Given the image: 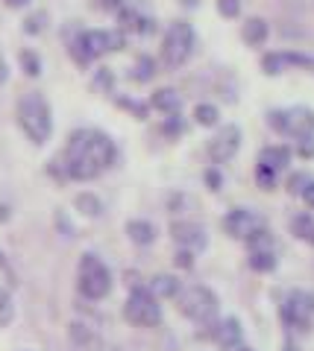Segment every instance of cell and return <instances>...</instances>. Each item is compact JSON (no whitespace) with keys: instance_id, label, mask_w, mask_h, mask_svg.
<instances>
[{"instance_id":"1","label":"cell","mask_w":314,"mask_h":351,"mask_svg":"<svg viewBox=\"0 0 314 351\" xmlns=\"http://www.w3.org/2000/svg\"><path fill=\"white\" fill-rule=\"evenodd\" d=\"M112 161H115L112 138L97 129H77L68 141V149H65V173L80 182L100 176Z\"/></svg>"},{"instance_id":"2","label":"cell","mask_w":314,"mask_h":351,"mask_svg":"<svg viewBox=\"0 0 314 351\" xmlns=\"http://www.w3.org/2000/svg\"><path fill=\"white\" fill-rule=\"evenodd\" d=\"M18 123L24 129V135L32 144H45L53 132V120H50V106L41 94L30 91L18 100Z\"/></svg>"},{"instance_id":"3","label":"cell","mask_w":314,"mask_h":351,"mask_svg":"<svg viewBox=\"0 0 314 351\" xmlns=\"http://www.w3.org/2000/svg\"><path fill=\"white\" fill-rule=\"evenodd\" d=\"M112 290V272L109 267L91 255V252H85V255L80 258V293L85 295V299H91V302H100L106 299Z\"/></svg>"},{"instance_id":"4","label":"cell","mask_w":314,"mask_h":351,"mask_svg":"<svg viewBox=\"0 0 314 351\" xmlns=\"http://www.w3.org/2000/svg\"><path fill=\"white\" fill-rule=\"evenodd\" d=\"M124 47V36L121 32H106V29H89L80 32V38L71 44V56L80 64H89L91 59L103 56L109 50H121Z\"/></svg>"},{"instance_id":"5","label":"cell","mask_w":314,"mask_h":351,"mask_svg":"<svg viewBox=\"0 0 314 351\" xmlns=\"http://www.w3.org/2000/svg\"><path fill=\"white\" fill-rule=\"evenodd\" d=\"M194 50V29L188 21H173L165 32V44H161V62L168 68H182Z\"/></svg>"},{"instance_id":"6","label":"cell","mask_w":314,"mask_h":351,"mask_svg":"<svg viewBox=\"0 0 314 351\" xmlns=\"http://www.w3.org/2000/svg\"><path fill=\"white\" fill-rule=\"evenodd\" d=\"M177 304L191 322H212L214 313H218V299H214V293L209 287H203V284L186 287L177 295Z\"/></svg>"},{"instance_id":"7","label":"cell","mask_w":314,"mask_h":351,"mask_svg":"<svg viewBox=\"0 0 314 351\" xmlns=\"http://www.w3.org/2000/svg\"><path fill=\"white\" fill-rule=\"evenodd\" d=\"M124 316H126V322H133L138 328H153L161 322V307L156 304V295L150 290L135 287L124 304Z\"/></svg>"},{"instance_id":"8","label":"cell","mask_w":314,"mask_h":351,"mask_svg":"<svg viewBox=\"0 0 314 351\" xmlns=\"http://www.w3.org/2000/svg\"><path fill=\"white\" fill-rule=\"evenodd\" d=\"M270 126L291 138H311L314 135V112L311 108H288V112H270Z\"/></svg>"},{"instance_id":"9","label":"cell","mask_w":314,"mask_h":351,"mask_svg":"<svg viewBox=\"0 0 314 351\" xmlns=\"http://www.w3.org/2000/svg\"><path fill=\"white\" fill-rule=\"evenodd\" d=\"M223 228H226V234H232L238 240H247V243H250L253 237L267 232L265 217L250 211V208H235V211H229L223 219Z\"/></svg>"},{"instance_id":"10","label":"cell","mask_w":314,"mask_h":351,"mask_svg":"<svg viewBox=\"0 0 314 351\" xmlns=\"http://www.w3.org/2000/svg\"><path fill=\"white\" fill-rule=\"evenodd\" d=\"M282 319L294 328V331H309L314 319V299L306 293H291L288 302L282 304Z\"/></svg>"},{"instance_id":"11","label":"cell","mask_w":314,"mask_h":351,"mask_svg":"<svg viewBox=\"0 0 314 351\" xmlns=\"http://www.w3.org/2000/svg\"><path fill=\"white\" fill-rule=\"evenodd\" d=\"M238 147H241V129L223 126V129H218V135L209 141V156H212V161L223 164V161H229L235 156Z\"/></svg>"},{"instance_id":"12","label":"cell","mask_w":314,"mask_h":351,"mask_svg":"<svg viewBox=\"0 0 314 351\" xmlns=\"http://www.w3.org/2000/svg\"><path fill=\"white\" fill-rule=\"evenodd\" d=\"M170 234L186 252H200L205 246V228L197 223H173Z\"/></svg>"},{"instance_id":"13","label":"cell","mask_w":314,"mask_h":351,"mask_svg":"<svg viewBox=\"0 0 314 351\" xmlns=\"http://www.w3.org/2000/svg\"><path fill=\"white\" fill-rule=\"evenodd\" d=\"M285 64H300V68L314 71V56H302V53H270V56H265L262 68H265V73L273 76L282 71Z\"/></svg>"},{"instance_id":"14","label":"cell","mask_w":314,"mask_h":351,"mask_svg":"<svg viewBox=\"0 0 314 351\" xmlns=\"http://www.w3.org/2000/svg\"><path fill=\"white\" fill-rule=\"evenodd\" d=\"M71 343L77 351H103V339L97 337L94 328L82 325V322H74L71 325Z\"/></svg>"},{"instance_id":"15","label":"cell","mask_w":314,"mask_h":351,"mask_svg":"<svg viewBox=\"0 0 314 351\" xmlns=\"http://www.w3.org/2000/svg\"><path fill=\"white\" fill-rule=\"evenodd\" d=\"M214 339H218V346L226 351L241 348V325H238V319H223L218 325V331H214Z\"/></svg>"},{"instance_id":"16","label":"cell","mask_w":314,"mask_h":351,"mask_svg":"<svg viewBox=\"0 0 314 351\" xmlns=\"http://www.w3.org/2000/svg\"><path fill=\"white\" fill-rule=\"evenodd\" d=\"M288 161H291V149L288 147H265L262 152H258V164L267 167V170H273V173L288 167Z\"/></svg>"},{"instance_id":"17","label":"cell","mask_w":314,"mask_h":351,"mask_svg":"<svg viewBox=\"0 0 314 351\" xmlns=\"http://www.w3.org/2000/svg\"><path fill=\"white\" fill-rule=\"evenodd\" d=\"M126 234H129L133 243L147 246V243H153L156 228H153V223H147V219H129V223H126Z\"/></svg>"},{"instance_id":"18","label":"cell","mask_w":314,"mask_h":351,"mask_svg":"<svg viewBox=\"0 0 314 351\" xmlns=\"http://www.w3.org/2000/svg\"><path fill=\"white\" fill-rule=\"evenodd\" d=\"M241 36H244V41L247 44H265V38H267V21L265 18H247L244 21V27H241Z\"/></svg>"},{"instance_id":"19","label":"cell","mask_w":314,"mask_h":351,"mask_svg":"<svg viewBox=\"0 0 314 351\" xmlns=\"http://www.w3.org/2000/svg\"><path fill=\"white\" fill-rule=\"evenodd\" d=\"M150 293L156 295V299H170V295H179V281L173 276H156L150 281Z\"/></svg>"},{"instance_id":"20","label":"cell","mask_w":314,"mask_h":351,"mask_svg":"<svg viewBox=\"0 0 314 351\" xmlns=\"http://www.w3.org/2000/svg\"><path fill=\"white\" fill-rule=\"evenodd\" d=\"M153 106L161 108V112H168V114H170V112L177 114L179 106H182V100H179V94L173 91V88H161V91L153 94Z\"/></svg>"},{"instance_id":"21","label":"cell","mask_w":314,"mask_h":351,"mask_svg":"<svg viewBox=\"0 0 314 351\" xmlns=\"http://www.w3.org/2000/svg\"><path fill=\"white\" fill-rule=\"evenodd\" d=\"M250 267L258 269V272H270L276 267L273 249H250Z\"/></svg>"},{"instance_id":"22","label":"cell","mask_w":314,"mask_h":351,"mask_svg":"<svg viewBox=\"0 0 314 351\" xmlns=\"http://www.w3.org/2000/svg\"><path fill=\"white\" fill-rule=\"evenodd\" d=\"M291 228H294V234H297L300 240H306V243L314 246V219H311V214H300V217H294Z\"/></svg>"},{"instance_id":"23","label":"cell","mask_w":314,"mask_h":351,"mask_svg":"<svg viewBox=\"0 0 314 351\" xmlns=\"http://www.w3.org/2000/svg\"><path fill=\"white\" fill-rule=\"evenodd\" d=\"M121 24L129 29H138V32H153V21L135 15V12H121Z\"/></svg>"},{"instance_id":"24","label":"cell","mask_w":314,"mask_h":351,"mask_svg":"<svg viewBox=\"0 0 314 351\" xmlns=\"http://www.w3.org/2000/svg\"><path fill=\"white\" fill-rule=\"evenodd\" d=\"M12 316H15V304H12V299H9V293L0 287V328L12 322Z\"/></svg>"},{"instance_id":"25","label":"cell","mask_w":314,"mask_h":351,"mask_svg":"<svg viewBox=\"0 0 314 351\" xmlns=\"http://www.w3.org/2000/svg\"><path fill=\"white\" fill-rule=\"evenodd\" d=\"M194 117H197V123H203V126H214L218 123V108L214 106H197L194 108Z\"/></svg>"},{"instance_id":"26","label":"cell","mask_w":314,"mask_h":351,"mask_svg":"<svg viewBox=\"0 0 314 351\" xmlns=\"http://www.w3.org/2000/svg\"><path fill=\"white\" fill-rule=\"evenodd\" d=\"M77 208H82V211L89 214V217H97V214L103 211V205L97 202L91 193H80V196H77Z\"/></svg>"},{"instance_id":"27","label":"cell","mask_w":314,"mask_h":351,"mask_svg":"<svg viewBox=\"0 0 314 351\" xmlns=\"http://www.w3.org/2000/svg\"><path fill=\"white\" fill-rule=\"evenodd\" d=\"M135 80L138 82H147L150 80V76H153V59H150V56H142V59H138L135 62Z\"/></svg>"},{"instance_id":"28","label":"cell","mask_w":314,"mask_h":351,"mask_svg":"<svg viewBox=\"0 0 314 351\" xmlns=\"http://www.w3.org/2000/svg\"><path fill=\"white\" fill-rule=\"evenodd\" d=\"M21 64H24L27 76H38V73H41V62H38L36 53H30V50L21 53Z\"/></svg>"},{"instance_id":"29","label":"cell","mask_w":314,"mask_h":351,"mask_svg":"<svg viewBox=\"0 0 314 351\" xmlns=\"http://www.w3.org/2000/svg\"><path fill=\"white\" fill-rule=\"evenodd\" d=\"M218 12L223 18H235L241 12V0H218Z\"/></svg>"},{"instance_id":"30","label":"cell","mask_w":314,"mask_h":351,"mask_svg":"<svg viewBox=\"0 0 314 351\" xmlns=\"http://www.w3.org/2000/svg\"><path fill=\"white\" fill-rule=\"evenodd\" d=\"M24 29L30 32V36H36V32H41V29H45V12H36V15H30V18L24 21Z\"/></svg>"},{"instance_id":"31","label":"cell","mask_w":314,"mask_h":351,"mask_svg":"<svg viewBox=\"0 0 314 351\" xmlns=\"http://www.w3.org/2000/svg\"><path fill=\"white\" fill-rule=\"evenodd\" d=\"M258 184H262V188H273V179H276V173L273 170H267V167H262V164H258Z\"/></svg>"},{"instance_id":"32","label":"cell","mask_w":314,"mask_h":351,"mask_svg":"<svg viewBox=\"0 0 314 351\" xmlns=\"http://www.w3.org/2000/svg\"><path fill=\"white\" fill-rule=\"evenodd\" d=\"M300 196L306 199V205H311V208H314V179H306V182H302Z\"/></svg>"},{"instance_id":"33","label":"cell","mask_w":314,"mask_h":351,"mask_svg":"<svg viewBox=\"0 0 314 351\" xmlns=\"http://www.w3.org/2000/svg\"><path fill=\"white\" fill-rule=\"evenodd\" d=\"M300 152H302V156H306V158H311V156H314V141H311V138H302V147H300Z\"/></svg>"},{"instance_id":"34","label":"cell","mask_w":314,"mask_h":351,"mask_svg":"<svg viewBox=\"0 0 314 351\" xmlns=\"http://www.w3.org/2000/svg\"><path fill=\"white\" fill-rule=\"evenodd\" d=\"M205 179H209V184H212V191H218V188H221V173H214V170H209V176H205Z\"/></svg>"},{"instance_id":"35","label":"cell","mask_w":314,"mask_h":351,"mask_svg":"<svg viewBox=\"0 0 314 351\" xmlns=\"http://www.w3.org/2000/svg\"><path fill=\"white\" fill-rule=\"evenodd\" d=\"M3 3H6V6H12V9H21V6H27L30 0H3Z\"/></svg>"},{"instance_id":"36","label":"cell","mask_w":314,"mask_h":351,"mask_svg":"<svg viewBox=\"0 0 314 351\" xmlns=\"http://www.w3.org/2000/svg\"><path fill=\"white\" fill-rule=\"evenodd\" d=\"M3 80H6V59L0 56V85H3Z\"/></svg>"},{"instance_id":"37","label":"cell","mask_w":314,"mask_h":351,"mask_svg":"<svg viewBox=\"0 0 314 351\" xmlns=\"http://www.w3.org/2000/svg\"><path fill=\"white\" fill-rule=\"evenodd\" d=\"M282 351H300V346L294 343V339H288V343L282 346Z\"/></svg>"},{"instance_id":"38","label":"cell","mask_w":314,"mask_h":351,"mask_svg":"<svg viewBox=\"0 0 314 351\" xmlns=\"http://www.w3.org/2000/svg\"><path fill=\"white\" fill-rule=\"evenodd\" d=\"M103 6H106V9H112V6H121V0H103Z\"/></svg>"},{"instance_id":"39","label":"cell","mask_w":314,"mask_h":351,"mask_svg":"<svg viewBox=\"0 0 314 351\" xmlns=\"http://www.w3.org/2000/svg\"><path fill=\"white\" fill-rule=\"evenodd\" d=\"M6 217H9V211H6L3 205H0V219H6Z\"/></svg>"},{"instance_id":"40","label":"cell","mask_w":314,"mask_h":351,"mask_svg":"<svg viewBox=\"0 0 314 351\" xmlns=\"http://www.w3.org/2000/svg\"><path fill=\"white\" fill-rule=\"evenodd\" d=\"M182 3H186V6H194V3H197V0H182Z\"/></svg>"},{"instance_id":"41","label":"cell","mask_w":314,"mask_h":351,"mask_svg":"<svg viewBox=\"0 0 314 351\" xmlns=\"http://www.w3.org/2000/svg\"><path fill=\"white\" fill-rule=\"evenodd\" d=\"M235 351H250V348H235Z\"/></svg>"},{"instance_id":"42","label":"cell","mask_w":314,"mask_h":351,"mask_svg":"<svg viewBox=\"0 0 314 351\" xmlns=\"http://www.w3.org/2000/svg\"><path fill=\"white\" fill-rule=\"evenodd\" d=\"M0 267H3V255H0Z\"/></svg>"}]
</instances>
